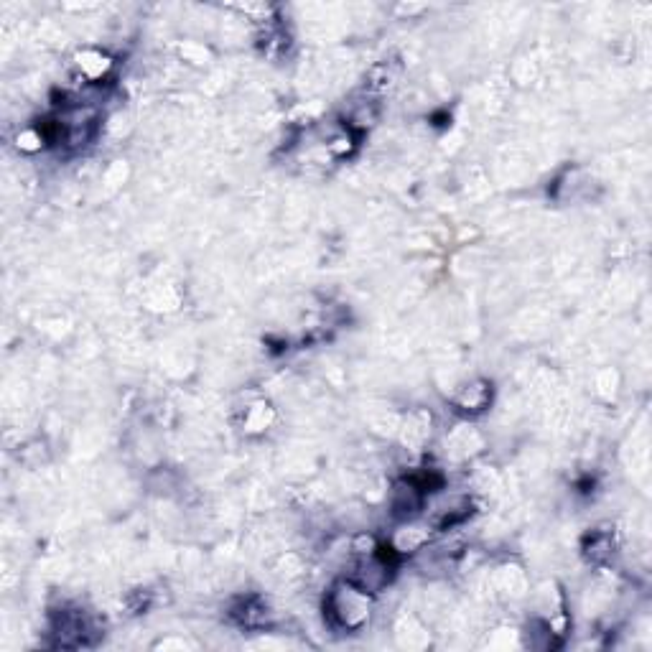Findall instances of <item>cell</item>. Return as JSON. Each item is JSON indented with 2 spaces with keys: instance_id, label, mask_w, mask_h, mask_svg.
I'll use <instances>...</instances> for the list:
<instances>
[{
  "instance_id": "6da1fadb",
  "label": "cell",
  "mask_w": 652,
  "mask_h": 652,
  "mask_svg": "<svg viewBox=\"0 0 652 652\" xmlns=\"http://www.w3.org/2000/svg\"><path fill=\"white\" fill-rule=\"evenodd\" d=\"M324 614L329 627L337 632H360L372 614V594L362 591L349 579H339L324 596Z\"/></svg>"
},
{
  "instance_id": "7a4b0ae2",
  "label": "cell",
  "mask_w": 652,
  "mask_h": 652,
  "mask_svg": "<svg viewBox=\"0 0 652 652\" xmlns=\"http://www.w3.org/2000/svg\"><path fill=\"white\" fill-rule=\"evenodd\" d=\"M474 515V500L467 492H433L423 507V520L433 533H449Z\"/></svg>"
},
{
  "instance_id": "3957f363",
  "label": "cell",
  "mask_w": 652,
  "mask_h": 652,
  "mask_svg": "<svg viewBox=\"0 0 652 652\" xmlns=\"http://www.w3.org/2000/svg\"><path fill=\"white\" fill-rule=\"evenodd\" d=\"M428 495L423 492L421 484L416 482L413 477H403L393 484L390 489L388 502H390V515L395 520H413L418 518L426 507Z\"/></svg>"
},
{
  "instance_id": "277c9868",
  "label": "cell",
  "mask_w": 652,
  "mask_h": 652,
  "mask_svg": "<svg viewBox=\"0 0 652 652\" xmlns=\"http://www.w3.org/2000/svg\"><path fill=\"white\" fill-rule=\"evenodd\" d=\"M492 398H495L492 383L477 377V380H469V383H464L461 388H456V393L451 395V411L464 418L482 416L489 405H492Z\"/></svg>"
},
{
  "instance_id": "5b68a950",
  "label": "cell",
  "mask_w": 652,
  "mask_h": 652,
  "mask_svg": "<svg viewBox=\"0 0 652 652\" xmlns=\"http://www.w3.org/2000/svg\"><path fill=\"white\" fill-rule=\"evenodd\" d=\"M433 528L426 523V520H398V528L390 535L388 546L398 553L400 558L405 556H416L418 551L431 543Z\"/></svg>"
},
{
  "instance_id": "8992f818",
  "label": "cell",
  "mask_w": 652,
  "mask_h": 652,
  "mask_svg": "<svg viewBox=\"0 0 652 652\" xmlns=\"http://www.w3.org/2000/svg\"><path fill=\"white\" fill-rule=\"evenodd\" d=\"M113 59L107 57L105 51L100 49H85L82 54H77V67L82 72V79L87 85H97L107 77V72L113 69Z\"/></svg>"
},
{
  "instance_id": "52a82bcc",
  "label": "cell",
  "mask_w": 652,
  "mask_h": 652,
  "mask_svg": "<svg viewBox=\"0 0 652 652\" xmlns=\"http://www.w3.org/2000/svg\"><path fill=\"white\" fill-rule=\"evenodd\" d=\"M400 77V64L398 62H377L375 67L370 69V74H367V90L372 92H385L390 90V87L398 82Z\"/></svg>"
},
{
  "instance_id": "ba28073f",
  "label": "cell",
  "mask_w": 652,
  "mask_h": 652,
  "mask_svg": "<svg viewBox=\"0 0 652 652\" xmlns=\"http://www.w3.org/2000/svg\"><path fill=\"white\" fill-rule=\"evenodd\" d=\"M377 113H380V110H377V102H367V100L355 102L352 110L347 113V123L344 125H347L349 130H355L357 135H362L365 130H370L372 125L377 123Z\"/></svg>"
},
{
  "instance_id": "9c48e42d",
  "label": "cell",
  "mask_w": 652,
  "mask_h": 652,
  "mask_svg": "<svg viewBox=\"0 0 652 652\" xmlns=\"http://www.w3.org/2000/svg\"><path fill=\"white\" fill-rule=\"evenodd\" d=\"M584 553L589 561L604 563L614 553V533H609V530H594V533L586 538Z\"/></svg>"
}]
</instances>
